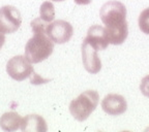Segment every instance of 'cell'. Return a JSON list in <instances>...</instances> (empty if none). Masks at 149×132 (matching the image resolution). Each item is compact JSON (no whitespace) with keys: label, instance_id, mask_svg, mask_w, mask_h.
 <instances>
[{"label":"cell","instance_id":"6da1fadb","mask_svg":"<svg viewBox=\"0 0 149 132\" xmlns=\"http://www.w3.org/2000/svg\"><path fill=\"white\" fill-rule=\"evenodd\" d=\"M100 17L106 26L105 31L109 44L115 46L123 44L128 35L125 5L117 0L108 1L100 8Z\"/></svg>","mask_w":149,"mask_h":132},{"label":"cell","instance_id":"7a4b0ae2","mask_svg":"<svg viewBox=\"0 0 149 132\" xmlns=\"http://www.w3.org/2000/svg\"><path fill=\"white\" fill-rule=\"evenodd\" d=\"M25 46V57L33 64L46 60L52 55L54 44L46 32H33Z\"/></svg>","mask_w":149,"mask_h":132},{"label":"cell","instance_id":"3957f363","mask_svg":"<svg viewBox=\"0 0 149 132\" xmlns=\"http://www.w3.org/2000/svg\"><path fill=\"white\" fill-rule=\"evenodd\" d=\"M100 95L94 90H87L80 94L70 104V113L79 122L87 120L97 107Z\"/></svg>","mask_w":149,"mask_h":132},{"label":"cell","instance_id":"277c9868","mask_svg":"<svg viewBox=\"0 0 149 132\" xmlns=\"http://www.w3.org/2000/svg\"><path fill=\"white\" fill-rule=\"evenodd\" d=\"M6 72L13 79L22 82L27 77H30L34 72L31 62L25 56L19 55L9 59L6 64Z\"/></svg>","mask_w":149,"mask_h":132},{"label":"cell","instance_id":"5b68a950","mask_svg":"<svg viewBox=\"0 0 149 132\" xmlns=\"http://www.w3.org/2000/svg\"><path fill=\"white\" fill-rule=\"evenodd\" d=\"M22 23V17L17 7L4 5L0 8V32L10 34L18 30Z\"/></svg>","mask_w":149,"mask_h":132},{"label":"cell","instance_id":"8992f818","mask_svg":"<svg viewBox=\"0 0 149 132\" xmlns=\"http://www.w3.org/2000/svg\"><path fill=\"white\" fill-rule=\"evenodd\" d=\"M47 35L55 44H62L70 41L74 34V28L72 24L63 20H57L47 26Z\"/></svg>","mask_w":149,"mask_h":132},{"label":"cell","instance_id":"52a82bcc","mask_svg":"<svg viewBox=\"0 0 149 132\" xmlns=\"http://www.w3.org/2000/svg\"><path fill=\"white\" fill-rule=\"evenodd\" d=\"M82 61L84 68L91 74H95L102 69V61L97 55V50L84 40L82 44Z\"/></svg>","mask_w":149,"mask_h":132},{"label":"cell","instance_id":"ba28073f","mask_svg":"<svg viewBox=\"0 0 149 132\" xmlns=\"http://www.w3.org/2000/svg\"><path fill=\"white\" fill-rule=\"evenodd\" d=\"M102 109L110 116H119L127 109V102L123 96L119 94H109L102 101Z\"/></svg>","mask_w":149,"mask_h":132},{"label":"cell","instance_id":"9c48e42d","mask_svg":"<svg viewBox=\"0 0 149 132\" xmlns=\"http://www.w3.org/2000/svg\"><path fill=\"white\" fill-rule=\"evenodd\" d=\"M84 40H86L90 46L97 51L106 50L109 46L105 28L100 25H93L88 29L87 36Z\"/></svg>","mask_w":149,"mask_h":132},{"label":"cell","instance_id":"30bf717a","mask_svg":"<svg viewBox=\"0 0 149 132\" xmlns=\"http://www.w3.org/2000/svg\"><path fill=\"white\" fill-rule=\"evenodd\" d=\"M20 128L23 132H46L48 130L45 119L38 115H28L24 117Z\"/></svg>","mask_w":149,"mask_h":132},{"label":"cell","instance_id":"8fae6325","mask_svg":"<svg viewBox=\"0 0 149 132\" xmlns=\"http://www.w3.org/2000/svg\"><path fill=\"white\" fill-rule=\"evenodd\" d=\"M22 119L23 118L15 111L5 113L0 117V127L4 131H16L21 127Z\"/></svg>","mask_w":149,"mask_h":132},{"label":"cell","instance_id":"7c38bea8","mask_svg":"<svg viewBox=\"0 0 149 132\" xmlns=\"http://www.w3.org/2000/svg\"><path fill=\"white\" fill-rule=\"evenodd\" d=\"M40 14L42 21H45L46 23H50L54 20L55 18V9H54V5L50 1H45L42 2V4L40 5Z\"/></svg>","mask_w":149,"mask_h":132},{"label":"cell","instance_id":"4fadbf2b","mask_svg":"<svg viewBox=\"0 0 149 132\" xmlns=\"http://www.w3.org/2000/svg\"><path fill=\"white\" fill-rule=\"evenodd\" d=\"M138 24H139L140 30L143 33L149 35V7L145 8L139 16V20H138Z\"/></svg>","mask_w":149,"mask_h":132},{"label":"cell","instance_id":"5bb4252c","mask_svg":"<svg viewBox=\"0 0 149 132\" xmlns=\"http://www.w3.org/2000/svg\"><path fill=\"white\" fill-rule=\"evenodd\" d=\"M140 90L143 95L149 98V75L143 77L141 84H140Z\"/></svg>","mask_w":149,"mask_h":132},{"label":"cell","instance_id":"9a60e30c","mask_svg":"<svg viewBox=\"0 0 149 132\" xmlns=\"http://www.w3.org/2000/svg\"><path fill=\"white\" fill-rule=\"evenodd\" d=\"M30 81H31V84H34V85H40V84H46L48 82H50V79H42L40 77L38 74H36L35 72H33L31 74L30 77Z\"/></svg>","mask_w":149,"mask_h":132},{"label":"cell","instance_id":"2e32d148","mask_svg":"<svg viewBox=\"0 0 149 132\" xmlns=\"http://www.w3.org/2000/svg\"><path fill=\"white\" fill-rule=\"evenodd\" d=\"M74 1L78 5H87V4H90L92 0H74Z\"/></svg>","mask_w":149,"mask_h":132},{"label":"cell","instance_id":"e0dca14e","mask_svg":"<svg viewBox=\"0 0 149 132\" xmlns=\"http://www.w3.org/2000/svg\"><path fill=\"white\" fill-rule=\"evenodd\" d=\"M5 42V36L3 33L0 32V50H1V48L3 46V44H4Z\"/></svg>","mask_w":149,"mask_h":132},{"label":"cell","instance_id":"ac0fdd59","mask_svg":"<svg viewBox=\"0 0 149 132\" xmlns=\"http://www.w3.org/2000/svg\"><path fill=\"white\" fill-rule=\"evenodd\" d=\"M52 1H56V2H61V1H64V0H52Z\"/></svg>","mask_w":149,"mask_h":132}]
</instances>
